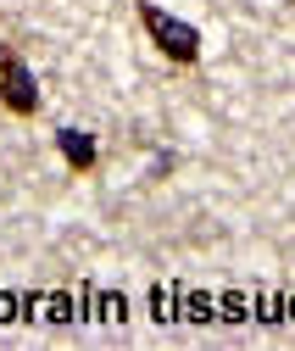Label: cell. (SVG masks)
Returning <instances> with one entry per match:
<instances>
[{"mask_svg": "<svg viewBox=\"0 0 295 351\" xmlns=\"http://www.w3.org/2000/svg\"><path fill=\"white\" fill-rule=\"evenodd\" d=\"M56 151H62V162H67L73 173H90L95 156H101L95 134H84V128H62V134H56Z\"/></svg>", "mask_w": 295, "mask_h": 351, "instance_id": "cell-3", "label": "cell"}, {"mask_svg": "<svg viewBox=\"0 0 295 351\" xmlns=\"http://www.w3.org/2000/svg\"><path fill=\"white\" fill-rule=\"evenodd\" d=\"M0 106L17 112V117H34L39 112V84H34L28 62L12 45H0Z\"/></svg>", "mask_w": 295, "mask_h": 351, "instance_id": "cell-2", "label": "cell"}, {"mask_svg": "<svg viewBox=\"0 0 295 351\" xmlns=\"http://www.w3.org/2000/svg\"><path fill=\"white\" fill-rule=\"evenodd\" d=\"M140 23H145V34L156 39V51L173 62V67H195V62H201V28H195V23L151 6V0H140Z\"/></svg>", "mask_w": 295, "mask_h": 351, "instance_id": "cell-1", "label": "cell"}]
</instances>
